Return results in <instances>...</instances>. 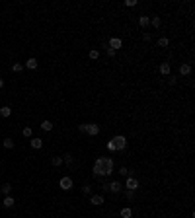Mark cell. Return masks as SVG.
<instances>
[{"mask_svg":"<svg viewBox=\"0 0 195 218\" xmlns=\"http://www.w3.org/2000/svg\"><path fill=\"white\" fill-rule=\"evenodd\" d=\"M103 160H105V158L102 156V158H98V160H96V164H94V175H96L98 179H99V177H103V175H105V168H103Z\"/></svg>","mask_w":195,"mask_h":218,"instance_id":"cell-1","label":"cell"},{"mask_svg":"<svg viewBox=\"0 0 195 218\" xmlns=\"http://www.w3.org/2000/svg\"><path fill=\"white\" fill-rule=\"evenodd\" d=\"M111 140H113V144H115V148H117L119 152H123L125 148H127V138H125L123 135H115Z\"/></svg>","mask_w":195,"mask_h":218,"instance_id":"cell-2","label":"cell"},{"mask_svg":"<svg viewBox=\"0 0 195 218\" xmlns=\"http://www.w3.org/2000/svg\"><path fill=\"white\" fill-rule=\"evenodd\" d=\"M125 189H129V191H137L141 187V183H139V179L137 177H133V175H129L127 179H125V185H123Z\"/></svg>","mask_w":195,"mask_h":218,"instance_id":"cell-3","label":"cell"},{"mask_svg":"<svg viewBox=\"0 0 195 218\" xmlns=\"http://www.w3.org/2000/svg\"><path fill=\"white\" fill-rule=\"evenodd\" d=\"M59 187L62 191H70L72 187H74V181H72V177H68V175H65V177L59 179Z\"/></svg>","mask_w":195,"mask_h":218,"instance_id":"cell-4","label":"cell"},{"mask_svg":"<svg viewBox=\"0 0 195 218\" xmlns=\"http://www.w3.org/2000/svg\"><path fill=\"white\" fill-rule=\"evenodd\" d=\"M107 47L113 51H119L121 47H123V41H121V37H111V39L107 41Z\"/></svg>","mask_w":195,"mask_h":218,"instance_id":"cell-5","label":"cell"},{"mask_svg":"<svg viewBox=\"0 0 195 218\" xmlns=\"http://www.w3.org/2000/svg\"><path fill=\"white\" fill-rule=\"evenodd\" d=\"M86 132L90 136H98L99 135V125H96V123H86Z\"/></svg>","mask_w":195,"mask_h":218,"instance_id":"cell-6","label":"cell"},{"mask_svg":"<svg viewBox=\"0 0 195 218\" xmlns=\"http://www.w3.org/2000/svg\"><path fill=\"white\" fill-rule=\"evenodd\" d=\"M103 168H105V177H109V175L113 173V158H105Z\"/></svg>","mask_w":195,"mask_h":218,"instance_id":"cell-7","label":"cell"},{"mask_svg":"<svg viewBox=\"0 0 195 218\" xmlns=\"http://www.w3.org/2000/svg\"><path fill=\"white\" fill-rule=\"evenodd\" d=\"M121 189H123L121 181H111L107 185V191H111V193H121Z\"/></svg>","mask_w":195,"mask_h":218,"instance_id":"cell-8","label":"cell"},{"mask_svg":"<svg viewBox=\"0 0 195 218\" xmlns=\"http://www.w3.org/2000/svg\"><path fill=\"white\" fill-rule=\"evenodd\" d=\"M39 66V62H37V58H28V62H24V68H29V70H35V68Z\"/></svg>","mask_w":195,"mask_h":218,"instance_id":"cell-9","label":"cell"},{"mask_svg":"<svg viewBox=\"0 0 195 218\" xmlns=\"http://www.w3.org/2000/svg\"><path fill=\"white\" fill-rule=\"evenodd\" d=\"M160 74H162V76H170V74H172L170 62H162V65H160Z\"/></svg>","mask_w":195,"mask_h":218,"instance_id":"cell-10","label":"cell"},{"mask_svg":"<svg viewBox=\"0 0 195 218\" xmlns=\"http://www.w3.org/2000/svg\"><path fill=\"white\" fill-rule=\"evenodd\" d=\"M90 203H92L94 206H102L105 201H103V197H102V195H92V197H90Z\"/></svg>","mask_w":195,"mask_h":218,"instance_id":"cell-11","label":"cell"},{"mask_svg":"<svg viewBox=\"0 0 195 218\" xmlns=\"http://www.w3.org/2000/svg\"><path fill=\"white\" fill-rule=\"evenodd\" d=\"M31 148H35V150H39V148H43V138H37V136H31Z\"/></svg>","mask_w":195,"mask_h":218,"instance_id":"cell-12","label":"cell"},{"mask_svg":"<svg viewBox=\"0 0 195 218\" xmlns=\"http://www.w3.org/2000/svg\"><path fill=\"white\" fill-rule=\"evenodd\" d=\"M2 205H4V206H6V209H12V206L16 205V201H14V197H12V195H6V199H4V201H2Z\"/></svg>","mask_w":195,"mask_h":218,"instance_id":"cell-13","label":"cell"},{"mask_svg":"<svg viewBox=\"0 0 195 218\" xmlns=\"http://www.w3.org/2000/svg\"><path fill=\"white\" fill-rule=\"evenodd\" d=\"M180 74H182V76H187V74H191V65L183 62V65L180 66Z\"/></svg>","mask_w":195,"mask_h":218,"instance_id":"cell-14","label":"cell"},{"mask_svg":"<svg viewBox=\"0 0 195 218\" xmlns=\"http://www.w3.org/2000/svg\"><path fill=\"white\" fill-rule=\"evenodd\" d=\"M0 115H2L4 119H8V117L12 115V107H10V105H4V107H0Z\"/></svg>","mask_w":195,"mask_h":218,"instance_id":"cell-15","label":"cell"},{"mask_svg":"<svg viewBox=\"0 0 195 218\" xmlns=\"http://www.w3.org/2000/svg\"><path fill=\"white\" fill-rule=\"evenodd\" d=\"M62 164H66V166H74V156H72V154H65V156H62Z\"/></svg>","mask_w":195,"mask_h":218,"instance_id":"cell-16","label":"cell"},{"mask_svg":"<svg viewBox=\"0 0 195 218\" xmlns=\"http://www.w3.org/2000/svg\"><path fill=\"white\" fill-rule=\"evenodd\" d=\"M139 25H141V28H148V25H150V18H148V16H141V18H139Z\"/></svg>","mask_w":195,"mask_h":218,"instance_id":"cell-17","label":"cell"},{"mask_svg":"<svg viewBox=\"0 0 195 218\" xmlns=\"http://www.w3.org/2000/svg\"><path fill=\"white\" fill-rule=\"evenodd\" d=\"M150 25H152V28H160V25H162V20L160 18H158V16H152V18H150Z\"/></svg>","mask_w":195,"mask_h":218,"instance_id":"cell-18","label":"cell"},{"mask_svg":"<svg viewBox=\"0 0 195 218\" xmlns=\"http://www.w3.org/2000/svg\"><path fill=\"white\" fill-rule=\"evenodd\" d=\"M131 216H133V209H129V206L121 209V218H131Z\"/></svg>","mask_w":195,"mask_h":218,"instance_id":"cell-19","label":"cell"},{"mask_svg":"<svg viewBox=\"0 0 195 218\" xmlns=\"http://www.w3.org/2000/svg\"><path fill=\"white\" fill-rule=\"evenodd\" d=\"M51 164H53L55 168H61V166H62V156H53Z\"/></svg>","mask_w":195,"mask_h":218,"instance_id":"cell-20","label":"cell"},{"mask_svg":"<svg viewBox=\"0 0 195 218\" xmlns=\"http://www.w3.org/2000/svg\"><path fill=\"white\" fill-rule=\"evenodd\" d=\"M168 45H170V39H168V37H160V39H158V47H162V49H166Z\"/></svg>","mask_w":195,"mask_h":218,"instance_id":"cell-21","label":"cell"},{"mask_svg":"<svg viewBox=\"0 0 195 218\" xmlns=\"http://www.w3.org/2000/svg\"><path fill=\"white\" fill-rule=\"evenodd\" d=\"M22 70H24V65H22V62H14V65H12V72L20 74Z\"/></svg>","mask_w":195,"mask_h":218,"instance_id":"cell-22","label":"cell"},{"mask_svg":"<svg viewBox=\"0 0 195 218\" xmlns=\"http://www.w3.org/2000/svg\"><path fill=\"white\" fill-rule=\"evenodd\" d=\"M0 191H2L4 195H10V193H12V185H10V183H4L2 187H0Z\"/></svg>","mask_w":195,"mask_h":218,"instance_id":"cell-23","label":"cell"},{"mask_svg":"<svg viewBox=\"0 0 195 218\" xmlns=\"http://www.w3.org/2000/svg\"><path fill=\"white\" fill-rule=\"evenodd\" d=\"M41 129L49 132V131H53V123H51V121H43V123H41Z\"/></svg>","mask_w":195,"mask_h":218,"instance_id":"cell-24","label":"cell"},{"mask_svg":"<svg viewBox=\"0 0 195 218\" xmlns=\"http://www.w3.org/2000/svg\"><path fill=\"white\" fill-rule=\"evenodd\" d=\"M22 135H24L25 138H31V136H33V131H31V127H25V129L22 131Z\"/></svg>","mask_w":195,"mask_h":218,"instance_id":"cell-25","label":"cell"},{"mask_svg":"<svg viewBox=\"0 0 195 218\" xmlns=\"http://www.w3.org/2000/svg\"><path fill=\"white\" fill-rule=\"evenodd\" d=\"M119 173L123 175V177H129V175H131V169H129V168H125V166H121V169H119Z\"/></svg>","mask_w":195,"mask_h":218,"instance_id":"cell-26","label":"cell"},{"mask_svg":"<svg viewBox=\"0 0 195 218\" xmlns=\"http://www.w3.org/2000/svg\"><path fill=\"white\" fill-rule=\"evenodd\" d=\"M4 148H8V150L14 148V140H12V138H4Z\"/></svg>","mask_w":195,"mask_h":218,"instance_id":"cell-27","label":"cell"},{"mask_svg":"<svg viewBox=\"0 0 195 218\" xmlns=\"http://www.w3.org/2000/svg\"><path fill=\"white\" fill-rule=\"evenodd\" d=\"M115 53H117V51H113V49H109V47H107V45H105V55H107L109 58H113V57H115Z\"/></svg>","mask_w":195,"mask_h":218,"instance_id":"cell-28","label":"cell"},{"mask_svg":"<svg viewBox=\"0 0 195 218\" xmlns=\"http://www.w3.org/2000/svg\"><path fill=\"white\" fill-rule=\"evenodd\" d=\"M98 57H99V51H98V49H92V51H90V58H92V61H96Z\"/></svg>","mask_w":195,"mask_h":218,"instance_id":"cell-29","label":"cell"},{"mask_svg":"<svg viewBox=\"0 0 195 218\" xmlns=\"http://www.w3.org/2000/svg\"><path fill=\"white\" fill-rule=\"evenodd\" d=\"M125 197H127L129 201H133V199H135V191H129V189H125Z\"/></svg>","mask_w":195,"mask_h":218,"instance_id":"cell-30","label":"cell"},{"mask_svg":"<svg viewBox=\"0 0 195 218\" xmlns=\"http://www.w3.org/2000/svg\"><path fill=\"white\" fill-rule=\"evenodd\" d=\"M176 82H178V76H174V74H170V76H168V84H170V86H174Z\"/></svg>","mask_w":195,"mask_h":218,"instance_id":"cell-31","label":"cell"},{"mask_svg":"<svg viewBox=\"0 0 195 218\" xmlns=\"http://www.w3.org/2000/svg\"><path fill=\"white\" fill-rule=\"evenodd\" d=\"M107 150H109V152H115V150H117V148H115V144H113V140L107 142Z\"/></svg>","mask_w":195,"mask_h":218,"instance_id":"cell-32","label":"cell"},{"mask_svg":"<svg viewBox=\"0 0 195 218\" xmlns=\"http://www.w3.org/2000/svg\"><path fill=\"white\" fill-rule=\"evenodd\" d=\"M90 191H92V187H90V185H88V183H86V185H84V187H82V193H86V195H88V193H90Z\"/></svg>","mask_w":195,"mask_h":218,"instance_id":"cell-33","label":"cell"},{"mask_svg":"<svg viewBox=\"0 0 195 218\" xmlns=\"http://www.w3.org/2000/svg\"><path fill=\"white\" fill-rule=\"evenodd\" d=\"M125 4H127V6H137V4H139V2H137V0H127V2H125Z\"/></svg>","mask_w":195,"mask_h":218,"instance_id":"cell-34","label":"cell"},{"mask_svg":"<svg viewBox=\"0 0 195 218\" xmlns=\"http://www.w3.org/2000/svg\"><path fill=\"white\" fill-rule=\"evenodd\" d=\"M78 131H80V132H86V123H82V125H78Z\"/></svg>","mask_w":195,"mask_h":218,"instance_id":"cell-35","label":"cell"},{"mask_svg":"<svg viewBox=\"0 0 195 218\" xmlns=\"http://www.w3.org/2000/svg\"><path fill=\"white\" fill-rule=\"evenodd\" d=\"M143 39H144V41H150V39H152V35H150V33H148V31H146V33H144V35H143Z\"/></svg>","mask_w":195,"mask_h":218,"instance_id":"cell-36","label":"cell"},{"mask_svg":"<svg viewBox=\"0 0 195 218\" xmlns=\"http://www.w3.org/2000/svg\"><path fill=\"white\" fill-rule=\"evenodd\" d=\"M4 88V78H0V90Z\"/></svg>","mask_w":195,"mask_h":218,"instance_id":"cell-37","label":"cell"}]
</instances>
